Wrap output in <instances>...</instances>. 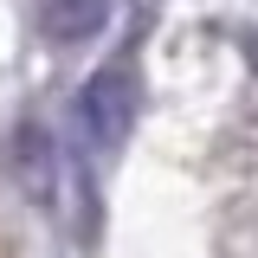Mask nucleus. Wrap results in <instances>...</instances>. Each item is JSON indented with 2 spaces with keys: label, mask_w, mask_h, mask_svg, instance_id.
I'll return each mask as SVG.
<instances>
[{
  "label": "nucleus",
  "mask_w": 258,
  "mask_h": 258,
  "mask_svg": "<svg viewBox=\"0 0 258 258\" xmlns=\"http://www.w3.org/2000/svg\"><path fill=\"white\" fill-rule=\"evenodd\" d=\"M78 123L91 136V149H116L129 136V123H136V71L129 64H103L78 91Z\"/></svg>",
  "instance_id": "f257e3e1"
},
{
  "label": "nucleus",
  "mask_w": 258,
  "mask_h": 258,
  "mask_svg": "<svg viewBox=\"0 0 258 258\" xmlns=\"http://www.w3.org/2000/svg\"><path fill=\"white\" fill-rule=\"evenodd\" d=\"M7 168L39 213H58V142L45 123H20L13 142H7Z\"/></svg>",
  "instance_id": "f03ea898"
},
{
  "label": "nucleus",
  "mask_w": 258,
  "mask_h": 258,
  "mask_svg": "<svg viewBox=\"0 0 258 258\" xmlns=\"http://www.w3.org/2000/svg\"><path fill=\"white\" fill-rule=\"evenodd\" d=\"M110 20V0H45V39L58 45H84Z\"/></svg>",
  "instance_id": "7ed1b4c3"
}]
</instances>
